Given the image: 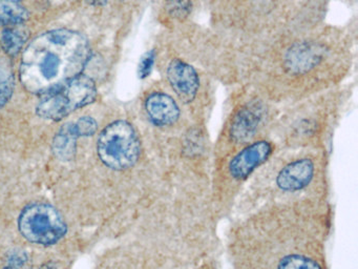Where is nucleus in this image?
I'll list each match as a JSON object with an SVG mask.
<instances>
[{
	"label": "nucleus",
	"mask_w": 358,
	"mask_h": 269,
	"mask_svg": "<svg viewBox=\"0 0 358 269\" xmlns=\"http://www.w3.org/2000/svg\"><path fill=\"white\" fill-rule=\"evenodd\" d=\"M328 200L278 202L242 214L230 228L234 269H328Z\"/></svg>",
	"instance_id": "1"
},
{
	"label": "nucleus",
	"mask_w": 358,
	"mask_h": 269,
	"mask_svg": "<svg viewBox=\"0 0 358 269\" xmlns=\"http://www.w3.org/2000/svg\"><path fill=\"white\" fill-rule=\"evenodd\" d=\"M91 48L85 36L70 29H55L35 38L22 55L20 80L32 94H50L81 75Z\"/></svg>",
	"instance_id": "2"
},
{
	"label": "nucleus",
	"mask_w": 358,
	"mask_h": 269,
	"mask_svg": "<svg viewBox=\"0 0 358 269\" xmlns=\"http://www.w3.org/2000/svg\"><path fill=\"white\" fill-rule=\"evenodd\" d=\"M326 168L312 156L303 155L267 167L264 164L247 183L234 210L242 205L246 214L278 202L328 200Z\"/></svg>",
	"instance_id": "3"
},
{
	"label": "nucleus",
	"mask_w": 358,
	"mask_h": 269,
	"mask_svg": "<svg viewBox=\"0 0 358 269\" xmlns=\"http://www.w3.org/2000/svg\"><path fill=\"white\" fill-rule=\"evenodd\" d=\"M275 145L267 139H257L224 160L210 177V198L217 216L234 212L236 201L253 174L274 155Z\"/></svg>",
	"instance_id": "4"
},
{
	"label": "nucleus",
	"mask_w": 358,
	"mask_h": 269,
	"mask_svg": "<svg viewBox=\"0 0 358 269\" xmlns=\"http://www.w3.org/2000/svg\"><path fill=\"white\" fill-rule=\"evenodd\" d=\"M97 147L100 160L114 170H129L141 157L139 134L125 120L108 124L99 134Z\"/></svg>",
	"instance_id": "5"
},
{
	"label": "nucleus",
	"mask_w": 358,
	"mask_h": 269,
	"mask_svg": "<svg viewBox=\"0 0 358 269\" xmlns=\"http://www.w3.org/2000/svg\"><path fill=\"white\" fill-rule=\"evenodd\" d=\"M96 97L97 88L94 80L87 76L79 75L43 96L37 106V115L43 119L59 121L76 109L91 104Z\"/></svg>",
	"instance_id": "6"
},
{
	"label": "nucleus",
	"mask_w": 358,
	"mask_h": 269,
	"mask_svg": "<svg viewBox=\"0 0 358 269\" xmlns=\"http://www.w3.org/2000/svg\"><path fill=\"white\" fill-rule=\"evenodd\" d=\"M20 233L28 241L41 245H52L66 233V224L56 208L36 203L22 210L18 219Z\"/></svg>",
	"instance_id": "7"
},
{
	"label": "nucleus",
	"mask_w": 358,
	"mask_h": 269,
	"mask_svg": "<svg viewBox=\"0 0 358 269\" xmlns=\"http://www.w3.org/2000/svg\"><path fill=\"white\" fill-rule=\"evenodd\" d=\"M265 118V109L259 103L252 102L238 109L227 128V137L234 146L242 147L257 140V132Z\"/></svg>",
	"instance_id": "8"
},
{
	"label": "nucleus",
	"mask_w": 358,
	"mask_h": 269,
	"mask_svg": "<svg viewBox=\"0 0 358 269\" xmlns=\"http://www.w3.org/2000/svg\"><path fill=\"white\" fill-rule=\"evenodd\" d=\"M166 77L176 96L182 102L190 103L196 99L200 88V77L189 63L173 59L167 67Z\"/></svg>",
	"instance_id": "9"
},
{
	"label": "nucleus",
	"mask_w": 358,
	"mask_h": 269,
	"mask_svg": "<svg viewBox=\"0 0 358 269\" xmlns=\"http://www.w3.org/2000/svg\"><path fill=\"white\" fill-rule=\"evenodd\" d=\"M144 109L150 121L159 128L173 127L181 118L179 104L166 92H154L148 95Z\"/></svg>",
	"instance_id": "10"
},
{
	"label": "nucleus",
	"mask_w": 358,
	"mask_h": 269,
	"mask_svg": "<svg viewBox=\"0 0 358 269\" xmlns=\"http://www.w3.org/2000/svg\"><path fill=\"white\" fill-rule=\"evenodd\" d=\"M324 52V46L316 42L294 44L285 56V67L292 74L308 73L320 64Z\"/></svg>",
	"instance_id": "11"
},
{
	"label": "nucleus",
	"mask_w": 358,
	"mask_h": 269,
	"mask_svg": "<svg viewBox=\"0 0 358 269\" xmlns=\"http://www.w3.org/2000/svg\"><path fill=\"white\" fill-rule=\"evenodd\" d=\"M79 138L75 123H66L62 126L54 137V155L62 161H70L74 158L77 151V139Z\"/></svg>",
	"instance_id": "12"
},
{
	"label": "nucleus",
	"mask_w": 358,
	"mask_h": 269,
	"mask_svg": "<svg viewBox=\"0 0 358 269\" xmlns=\"http://www.w3.org/2000/svg\"><path fill=\"white\" fill-rule=\"evenodd\" d=\"M29 38V31L24 25H11L3 29L1 35V44L9 56H16L26 44Z\"/></svg>",
	"instance_id": "13"
},
{
	"label": "nucleus",
	"mask_w": 358,
	"mask_h": 269,
	"mask_svg": "<svg viewBox=\"0 0 358 269\" xmlns=\"http://www.w3.org/2000/svg\"><path fill=\"white\" fill-rule=\"evenodd\" d=\"M28 18V11L17 0H0V25H24Z\"/></svg>",
	"instance_id": "14"
},
{
	"label": "nucleus",
	"mask_w": 358,
	"mask_h": 269,
	"mask_svg": "<svg viewBox=\"0 0 358 269\" xmlns=\"http://www.w3.org/2000/svg\"><path fill=\"white\" fill-rule=\"evenodd\" d=\"M14 74L11 63L7 59H0V109L5 106L14 90Z\"/></svg>",
	"instance_id": "15"
},
{
	"label": "nucleus",
	"mask_w": 358,
	"mask_h": 269,
	"mask_svg": "<svg viewBox=\"0 0 358 269\" xmlns=\"http://www.w3.org/2000/svg\"><path fill=\"white\" fill-rule=\"evenodd\" d=\"M3 269H31V261L28 254L22 250H15L8 256Z\"/></svg>",
	"instance_id": "16"
},
{
	"label": "nucleus",
	"mask_w": 358,
	"mask_h": 269,
	"mask_svg": "<svg viewBox=\"0 0 358 269\" xmlns=\"http://www.w3.org/2000/svg\"><path fill=\"white\" fill-rule=\"evenodd\" d=\"M75 127H76L77 132L79 137H89L95 134L97 130V122L92 117H83L75 122Z\"/></svg>",
	"instance_id": "17"
},
{
	"label": "nucleus",
	"mask_w": 358,
	"mask_h": 269,
	"mask_svg": "<svg viewBox=\"0 0 358 269\" xmlns=\"http://www.w3.org/2000/svg\"><path fill=\"white\" fill-rule=\"evenodd\" d=\"M166 8L171 15L181 18L190 12V2L188 0H167Z\"/></svg>",
	"instance_id": "18"
},
{
	"label": "nucleus",
	"mask_w": 358,
	"mask_h": 269,
	"mask_svg": "<svg viewBox=\"0 0 358 269\" xmlns=\"http://www.w3.org/2000/svg\"><path fill=\"white\" fill-rule=\"evenodd\" d=\"M155 53L150 52L142 58L139 64V76L141 78L148 77L152 71V65H154Z\"/></svg>",
	"instance_id": "19"
},
{
	"label": "nucleus",
	"mask_w": 358,
	"mask_h": 269,
	"mask_svg": "<svg viewBox=\"0 0 358 269\" xmlns=\"http://www.w3.org/2000/svg\"><path fill=\"white\" fill-rule=\"evenodd\" d=\"M39 269H57V267H56V265L54 264V263L50 262L45 263V264H43Z\"/></svg>",
	"instance_id": "20"
},
{
	"label": "nucleus",
	"mask_w": 358,
	"mask_h": 269,
	"mask_svg": "<svg viewBox=\"0 0 358 269\" xmlns=\"http://www.w3.org/2000/svg\"><path fill=\"white\" fill-rule=\"evenodd\" d=\"M89 4H95V6H103L106 0H87Z\"/></svg>",
	"instance_id": "21"
},
{
	"label": "nucleus",
	"mask_w": 358,
	"mask_h": 269,
	"mask_svg": "<svg viewBox=\"0 0 358 269\" xmlns=\"http://www.w3.org/2000/svg\"><path fill=\"white\" fill-rule=\"evenodd\" d=\"M196 269H198V268H196Z\"/></svg>",
	"instance_id": "22"
}]
</instances>
